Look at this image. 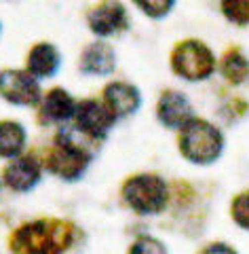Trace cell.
I'll use <instances>...</instances> for the list:
<instances>
[{"label": "cell", "instance_id": "cell-17", "mask_svg": "<svg viewBox=\"0 0 249 254\" xmlns=\"http://www.w3.org/2000/svg\"><path fill=\"white\" fill-rule=\"evenodd\" d=\"M142 15H146L150 19H165L167 15L173 11V6L178 0H131Z\"/></svg>", "mask_w": 249, "mask_h": 254}, {"label": "cell", "instance_id": "cell-15", "mask_svg": "<svg viewBox=\"0 0 249 254\" xmlns=\"http://www.w3.org/2000/svg\"><path fill=\"white\" fill-rule=\"evenodd\" d=\"M28 142V131L23 123L4 119L0 121V157L2 159H17Z\"/></svg>", "mask_w": 249, "mask_h": 254}, {"label": "cell", "instance_id": "cell-3", "mask_svg": "<svg viewBox=\"0 0 249 254\" xmlns=\"http://www.w3.org/2000/svg\"><path fill=\"white\" fill-rule=\"evenodd\" d=\"M178 146L186 161L195 165H209L218 161L222 155L224 136L218 127L211 125L209 121L195 117L180 129Z\"/></svg>", "mask_w": 249, "mask_h": 254}, {"label": "cell", "instance_id": "cell-13", "mask_svg": "<svg viewBox=\"0 0 249 254\" xmlns=\"http://www.w3.org/2000/svg\"><path fill=\"white\" fill-rule=\"evenodd\" d=\"M43 176V168H40L38 159L26 155V157H17L4 168V185L9 187L15 193H30Z\"/></svg>", "mask_w": 249, "mask_h": 254}, {"label": "cell", "instance_id": "cell-21", "mask_svg": "<svg viewBox=\"0 0 249 254\" xmlns=\"http://www.w3.org/2000/svg\"><path fill=\"white\" fill-rule=\"evenodd\" d=\"M200 254H237V252L226 244H211V246H207Z\"/></svg>", "mask_w": 249, "mask_h": 254}, {"label": "cell", "instance_id": "cell-10", "mask_svg": "<svg viewBox=\"0 0 249 254\" xmlns=\"http://www.w3.org/2000/svg\"><path fill=\"white\" fill-rule=\"evenodd\" d=\"M101 100L114 113L116 119H127L135 115L142 108V102H144L140 87H135L133 83H127V81H110L103 87Z\"/></svg>", "mask_w": 249, "mask_h": 254}, {"label": "cell", "instance_id": "cell-9", "mask_svg": "<svg viewBox=\"0 0 249 254\" xmlns=\"http://www.w3.org/2000/svg\"><path fill=\"white\" fill-rule=\"evenodd\" d=\"M76 104L78 102L63 87H53V89L45 91L43 100L38 104L40 125H63L68 121H74Z\"/></svg>", "mask_w": 249, "mask_h": 254}, {"label": "cell", "instance_id": "cell-6", "mask_svg": "<svg viewBox=\"0 0 249 254\" xmlns=\"http://www.w3.org/2000/svg\"><path fill=\"white\" fill-rule=\"evenodd\" d=\"M40 81L32 76L28 70L4 68L0 70V98L11 106L34 108L43 100Z\"/></svg>", "mask_w": 249, "mask_h": 254}, {"label": "cell", "instance_id": "cell-7", "mask_svg": "<svg viewBox=\"0 0 249 254\" xmlns=\"http://www.w3.org/2000/svg\"><path fill=\"white\" fill-rule=\"evenodd\" d=\"M118 119L114 113L103 104V100L87 98L76 104L74 127L89 140H103L112 131V127Z\"/></svg>", "mask_w": 249, "mask_h": 254}, {"label": "cell", "instance_id": "cell-19", "mask_svg": "<svg viewBox=\"0 0 249 254\" xmlns=\"http://www.w3.org/2000/svg\"><path fill=\"white\" fill-rule=\"evenodd\" d=\"M129 254H167L165 244L152 235H142L133 242L129 248Z\"/></svg>", "mask_w": 249, "mask_h": 254}, {"label": "cell", "instance_id": "cell-12", "mask_svg": "<svg viewBox=\"0 0 249 254\" xmlns=\"http://www.w3.org/2000/svg\"><path fill=\"white\" fill-rule=\"evenodd\" d=\"M156 119L160 125H165L167 129H182L192 117V106L190 100L182 91H163L156 102Z\"/></svg>", "mask_w": 249, "mask_h": 254}, {"label": "cell", "instance_id": "cell-1", "mask_svg": "<svg viewBox=\"0 0 249 254\" xmlns=\"http://www.w3.org/2000/svg\"><path fill=\"white\" fill-rule=\"evenodd\" d=\"M74 242V227L66 220L45 218L21 225L11 237L13 254H63Z\"/></svg>", "mask_w": 249, "mask_h": 254}, {"label": "cell", "instance_id": "cell-5", "mask_svg": "<svg viewBox=\"0 0 249 254\" xmlns=\"http://www.w3.org/2000/svg\"><path fill=\"white\" fill-rule=\"evenodd\" d=\"M171 70L188 83L207 81L215 72V55L200 41H182L171 51Z\"/></svg>", "mask_w": 249, "mask_h": 254}, {"label": "cell", "instance_id": "cell-18", "mask_svg": "<svg viewBox=\"0 0 249 254\" xmlns=\"http://www.w3.org/2000/svg\"><path fill=\"white\" fill-rule=\"evenodd\" d=\"M220 9L224 17L235 26L249 23V0H220Z\"/></svg>", "mask_w": 249, "mask_h": 254}, {"label": "cell", "instance_id": "cell-2", "mask_svg": "<svg viewBox=\"0 0 249 254\" xmlns=\"http://www.w3.org/2000/svg\"><path fill=\"white\" fill-rule=\"evenodd\" d=\"M91 150L83 140H78V131L61 129L55 136L53 148L47 157V170L63 182H76L85 176L91 165Z\"/></svg>", "mask_w": 249, "mask_h": 254}, {"label": "cell", "instance_id": "cell-4", "mask_svg": "<svg viewBox=\"0 0 249 254\" xmlns=\"http://www.w3.org/2000/svg\"><path fill=\"white\" fill-rule=\"evenodd\" d=\"M123 199L135 214L152 216L165 210L169 201V189L156 174H138L123 185Z\"/></svg>", "mask_w": 249, "mask_h": 254}, {"label": "cell", "instance_id": "cell-20", "mask_svg": "<svg viewBox=\"0 0 249 254\" xmlns=\"http://www.w3.org/2000/svg\"><path fill=\"white\" fill-rule=\"evenodd\" d=\"M232 218H235V222L245 229V231H249V193H243L239 195L235 201H232Z\"/></svg>", "mask_w": 249, "mask_h": 254}, {"label": "cell", "instance_id": "cell-22", "mask_svg": "<svg viewBox=\"0 0 249 254\" xmlns=\"http://www.w3.org/2000/svg\"><path fill=\"white\" fill-rule=\"evenodd\" d=\"M0 34H2V23H0Z\"/></svg>", "mask_w": 249, "mask_h": 254}, {"label": "cell", "instance_id": "cell-16", "mask_svg": "<svg viewBox=\"0 0 249 254\" xmlns=\"http://www.w3.org/2000/svg\"><path fill=\"white\" fill-rule=\"evenodd\" d=\"M222 74L235 85L243 83L249 74V62L239 51H228L222 60Z\"/></svg>", "mask_w": 249, "mask_h": 254}, {"label": "cell", "instance_id": "cell-11", "mask_svg": "<svg viewBox=\"0 0 249 254\" xmlns=\"http://www.w3.org/2000/svg\"><path fill=\"white\" fill-rule=\"evenodd\" d=\"M118 66L114 47L106 41H95L80 51L78 70L85 76H110Z\"/></svg>", "mask_w": 249, "mask_h": 254}, {"label": "cell", "instance_id": "cell-8", "mask_svg": "<svg viewBox=\"0 0 249 254\" xmlns=\"http://www.w3.org/2000/svg\"><path fill=\"white\" fill-rule=\"evenodd\" d=\"M87 26L100 38H110L129 30V13L120 0H101L87 13Z\"/></svg>", "mask_w": 249, "mask_h": 254}, {"label": "cell", "instance_id": "cell-14", "mask_svg": "<svg viewBox=\"0 0 249 254\" xmlns=\"http://www.w3.org/2000/svg\"><path fill=\"white\" fill-rule=\"evenodd\" d=\"M61 68V53L53 43H36L30 47L28 58H26V70L38 78L47 81L53 78Z\"/></svg>", "mask_w": 249, "mask_h": 254}]
</instances>
